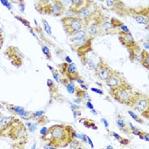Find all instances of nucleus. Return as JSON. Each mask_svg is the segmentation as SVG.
Wrapping results in <instances>:
<instances>
[{
	"instance_id": "obj_1",
	"label": "nucleus",
	"mask_w": 149,
	"mask_h": 149,
	"mask_svg": "<svg viewBox=\"0 0 149 149\" xmlns=\"http://www.w3.org/2000/svg\"><path fill=\"white\" fill-rule=\"evenodd\" d=\"M73 138H77V132L73 127L67 124H56L48 128L47 134L41 139L55 148H61L68 147Z\"/></svg>"
},
{
	"instance_id": "obj_2",
	"label": "nucleus",
	"mask_w": 149,
	"mask_h": 149,
	"mask_svg": "<svg viewBox=\"0 0 149 149\" xmlns=\"http://www.w3.org/2000/svg\"><path fill=\"white\" fill-rule=\"evenodd\" d=\"M141 93V91L133 88L129 82L118 87L109 88V95L113 100L118 103L125 105L130 107L134 106Z\"/></svg>"
},
{
	"instance_id": "obj_3",
	"label": "nucleus",
	"mask_w": 149,
	"mask_h": 149,
	"mask_svg": "<svg viewBox=\"0 0 149 149\" xmlns=\"http://www.w3.org/2000/svg\"><path fill=\"white\" fill-rule=\"evenodd\" d=\"M4 136H7L11 139L15 144H26L28 141V130L26 125H24L20 119L15 118L10 125L5 131Z\"/></svg>"
},
{
	"instance_id": "obj_4",
	"label": "nucleus",
	"mask_w": 149,
	"mask_h": 149,
	"mask_svg": "<svg viewBox=\"0 0 149 149\" xmlns=\"http://www.w3.org/2000/svg\"><path fill=\"white\" fill-rule=\"evenodd\" d=\"M93 40H94V38L91 37L90 35H87L79 39L70 41V47L72 48V51L77 53L78 56L80 58L83 64L84 62L86 55L93 50L92 49Z\"/></svg>"
},
{
	"instance_id": "obj_5",
	"label": "nucleus",
	"mask_w": 149,
	"mask_h": 149,
	"mask_svg": "<svg viewBox=\"0 0 149 149\" xmlns=\"http://www.w3.org/2000/svg\"><path fill=\"white\" fill-rule=\"evenodd\" d=\"M61 22L62 24L63 29L68 36H70L77 31L85 28L84 21H82L81 19L76 16H69V17L62 16L61 19Z\"/></svg>"
},
{
	"instance_id": "obj_6",
	"label": "nucleus",
	"mask_w": 149,
	"mask_h": 149,
	"mask_svg": "<svg viewBox=\"0 0 149 149\" xmlns=\"http://www.w3.org/2000/svg\"><path fill=\"white\" fill-rule=\"evenodd\" d=\"M129 16H131L138 24L146 26V29L148 28L149 25V9L148 7L140 8H130Z\"/></svg>"
},
{
	"instance_id": "obj_7",
	"label": "nucleus",
	"mask_w": 149,
	"mask_h": 149,
	"mask_svg": "<svg viewBox=\"0 0 149 149\" xmlns=\"http://www.w3.org/2000/svg\"><path fill=\"white\" fill-rule=\"evenodd\" d=\"M102 2L105 6L111 11L114 12L117 15L125 17L128 16L130 7H128L126 4L121 1V0H100Z\"/></svg>"
},
{
	"instance_id": "obj_8",
	"label": "nucleus",
	"mask_w": 149,
	"mask_h": 149,
	"mask_svg": "<svg viewBox=\"0 0 149 149\" xmlns=\"http://www.w3.org/2000/svg\"><path fill=\"white\" fill-rule=\"evenodd\" d=\"M59 72L62 75V77L67 78L70 81L77 80L78 78L80 77V73L79 70L77 68V66L72 62V63H68V62H63L61 65H59Z\"/></svg>"
},
{
	"instance_id": "obj_9",
	"label": "nucleus",
	"mask_w": 149,
	"mask_h": 149,
	"mask_svg": "<svg viewBox=\"0 0 149 149\" xmlns=\"http://www.w3.org/2000/svg\"><path fill=\"white\" fill-rule=\"evenodd\" d=\"M4 55L10 61V63L14 67L19 68L22 66L23 59H24V55L23 53L19 49L18 47L16 46H9L5 51Z\"/></svg>"
},
{
	"instance_id": "obj_10",
	"label": "nucleus",
	"mask_w": 149,
	"mask_h": 149,
	"mask_svg": "<svg viewBox=\"0 0 149 149\" xmlns=\"http://www.w3.org/2000/svg\"><path fill=\"white\" fill-rule=\"evenodd\" d=\"M133 109H135L136 112L139 113H141V116H143V118H145L146 119L149 118V98L148 96L144 94V93H141L140 96L138 97L136 103L134 104V106L131 107Z\"/></svg>"
},
{
	"instance_id": "obj_11",
	"label": "nucleus",
	"mask_w": 149,
	"mask_h": 149,
	"mask_svg": "<svg viewBox=\"0 0 149 149\" xmlns=\"http://www.w3.org/2000/svg\"><path fill=\"white\" fill-rule=\"evenodd\" d=\"M38 11L44 15H49L53 16H63L65 9L61 6L58 0H54L49 4L39 9Z\"/></svg>"
},
{
	"instance_id": "obj_12",
	"label": "nucleus",
	"mask_w": 149,
	"mask_h": 149,
	"mask_svg": "<svg viewBox=\"0 0 149 149\" xmlns=\"http://www.w3.org/2000/svg\"><path fill=\"white\" fill-rule=\"evenodd\" d=\"M113 71V69L108 65V63H107L102 58H99L97 67L95 70V74L100 80L105 82L112 74Z\"/></svg>"
},
{
	"instance_id": "obj_13",
	"label": "nucleus",
	"mask_w": 149,
	"mask_h": 149,
	"mask_svg": "<svg viewBox=\"0 0 149 149\" xmlns=\"http://www.w3.org/2000/svg\"><path fill=\"white\" fill-rule=\"evenodd\" d=\"M118 40L120 41L121 45H123V46H125L128 49V52L135 49L136 48L139 47L138 43L135 40L133 35L131 34V33H122L119 32L118 33Z\"/></svg>"
},
{
	"instance_id": "obj_14",
	"label": "nucleus",
	"mask_w": 149,
	"mask_h": 149,
	"mask_svg": "<svg viewBox=\"0 0 149 149\" xmlns=\"http://www.w3.org/2000/svg\"><path fill=\"white\" fill-rule=\"evenodd\" d=\"M100 7L93 1L88 6H86L85 8H84L83 10H81L80 11L75 14V16L81 19L82 21H84V22L85 23L87 21H89L92 16L96 13Z\"/></svg>"
},
{
	"instance_id": "obj_15",
	"label": "nucleus",
	"mask_w": 149,
	"mask_h": 149,
	"mask_svg": "<svg viewBox=\"0 0 149 149\" xmlns=\"http://www.w3.org/2000/svg\"><path fill=\"white\" fill-rule=\"evenodd\" d=\"M127 82L128 81L125 79V77L123 75L122 72L113 69L112 74L109 76V78L107 80L105 81V84L109 88H114V87H118L119 85H122Z\"/></svg>"
},
{
	"instance_id": "obj_16",
	"label": "nucleus",
	"mask_w": 149,
	"mask_h": 149,
	"mask_svg": "<svg viewBox=\"0 0 149 149\" xmlns=\"http://www.w3.org/2000/svg\"><path fill=\"white\" fill-rule=\"evenodd\" d=\"M100 33L101 35H108V34H118V32L113 26L110 18L108 16H106L102 20L100 26Z\"/></svg>"
},
{
	"instance_id": "obj_17",
	"label": "nucleus",
	"mask_w": 149,
	"mask_h": 149,
	"mask_svg": "<svg viewBox=\"0 0 149 149\" xmlns=\"http://www.w3.org/2000/svg\"><path fill=\"white\" fill-rule=\"evenodd\" d=\"M8 109H9V111L14 113L15 114L21 116V118H25V119H30L31 118L32 113L26 111L23 107L14 106V105H8Z\"/></svg>"
},
{
	"instance_id": "obj_18",
	"label": "nucleus",
	"mask_w": 149,
	"mask_h": 149,
	"mask_svg": "<svg viewBox=\"0 0 149 149\" xmlns=\"http://www.w3.org/2000/svg\"><path fill=\"white\" fill-rule=\"evenodd\" d=\"M71 10L74 12L75 14L80 11L84 8L88 6L91 3L93 2V0H71Z\"/></svg>"
},
{
	"instance_id": "obj_19",
	"label": "nucleus",
	"mask_w": 149,
	"mask_h": 149,
	"mask_svg": "<svg viewBox=\"0 0 149 149\" xmlns=\"http://www.w3.org/2000/svg\"><path fill=\"white\" fill-rule=\"evenodd\" d=\"M116 125L118 128L127 136H130L131 134V131L129 128V125L126 123V121L125 120V118L121 116V115H118L116 118Z\"/></svg>"
},
{
	"instance_id": "obj_20",
	"label": "nucleus",
	"mask_w": 149,
	"mask_h": 149,
	"mask_svg": "<svg viewBox=\"0 0 149 149\" xmlns=\"http://www.w3.org/2000/svg\"><path fill=\"white\" fill-rule=\"evenodd\" d=\"M141 48L139 46L135 49L129 52V58L132 62H140L141 56Z\"/></svg>"
},
{
	"instance_id": "obj_21",
	"label": "nucleus",
	"mask_w": 149,
	"mask_h": 149,
	"mask_svg": "<svg viewBox=\"0 0 149 149\" xmlns=\"http://www.w3.org/2000/svg\"><path fill=\"white\" fill-rule=\"evenodd\" d=\"M143 68L146 69H149V53L146 49H141V60L139 62Z\"/></svg>"
},
{
	"instance_id": "obj_22",
	"label": "nucleus",
	"mask_w": 149,
	"mask_h": 149,
	"mask_svg": "<svg viewBox=\"0 0 149 149\" xmlns=\"http://www.w3.org/2000/svg\"><path fill=\"white\" fill-rule=\"evenodd\" d=\"M79 122L84 127L88 129H92V130H98V126L95 124V121L90 119L88 118H82L79 119Z\"/></svg>"
},
{
	"instance_id": "obj_23",
	"label": "nucleus",
	"mask_w": 149,
	"mask_h": 149,
	"mask_svg": "<svg viewBox=\"0 0 149 149\" xmlns=\"http://www.w3.org/2000/svg\"><path fill=\"white\" fill-rule=\"evenodd\" d=\"M75 94H76V97H79L82 98L84 101H88L91 100V96L90 95L87 93V91H84L81 88H79L76 86L75 88Z\"/></svg>"
},
{
	"instance_id": "obj_24",
	"label": "nucleus",
	"mask_w": 149,
	"mask_h": 149,
	"mask_svg": "<svg viewBox=\"0 0 149 149\" xmlns=\"http://www.w3.org/2000/svg\"><path fill=\"white\" fill-rule=\"evenodd\" d=\"M87 35H88V33H87V32H86V29L84 28V29H81L79 31L75 32L74 33L71 34L70 36H68V37L70 41H73V40H75V39H79V38H83V37H85V36H87Z\"/></svg>"
},
{
	"instance_id": "obj_25",
	"label": "nucleus",
	"mask_w": 149,
	"mask_h": 149,
	"mask_svg": "<svg viewBox=\"0 0 149 149\" xmlns=\"http://www.w3.org/2000/svg\"><path fill=\"white\" fill-rule=\"evenodd\" d=\"M47 67L49 68L50 72H52V74H53V78H54L55 81H56V83H61V79H62V75L60 73L59 70H58V69L54 68H52V67H51V66H49V65H47Z\"/></svg>"
},
{
	"instance_id": "obj_26",
	"label": "nucleus",
	"mask_w": 149,
	"mask_h": 149,
	"mask_svg": "<svg viewBox=\"0 0 149 149\" xmlns=\"http://www.w3.org/2000/svg\"><path fill=\"white\" fill-rule=\"evenodd\" d=\"M68 148L70 149H80V148H84L82 143L80 141L77 139V138H73L71 142L69 143Z\"/></svg>"
},
{
	"instance_id": "obj_27",
	"label": "nucleus",
	"mask_w": 149,
	"mask_h": 149,
	"mask_svg": "<svg viewBox=\"0 0 149 149\" xmlns=\"http://www.w3.org/2000/svg\"><path fill=\"white\" fill-rule=\"evenodd\" d=\"M112 136H113V137L121 144V145H128L129 143H130V141L128 140V139H126V138H124L122 137V136H120L118 134H117L116 132H114V131H113L112 133Z\"/></svg>"
},
{
	"instance_id": "obj_28",
	"label": "nucleus",
	"mask_w": 149,
	"mask_h": 149,
	"mask_svg": "<svg viewBox=\"0 0 149 149\" xmlns=\"http://www.w3.org/2000/svg\"><path fill=\"white\" fill-rule=\"evenodd\" d=\"M128 114L130 115L136 123H139V124H144V119H143L141 117L138 116L135 112H133V111H131V110H129V111H128Z\"/></svg>"
},
{
	"instance_id": "obj_29",
	"label": "nucleus",
	"mask_w": 149,
	"mask_h": 149,
	"mask_svg": "<svg viewBox=\"0 0 149 149\" xmlns=\"http://www.w3.org/2000/svg\"><path fill=\"white\" fill-rule=\"evenodd\" d=\"M47 85L49 89V92L50 93H55V92L58 91L57 86L56 85L55 82L51 80V79H47Z\"/></svg>"
},
{
	"instance_id": "obj_30",
	"label": "nucleus",
	"mask_w": 149,
	"mask_h": 149,
	"mask_svg": "<svg viewBox=\"0 0 149 149\" xmlns=\"http://www.w3.org/2000/svg\"><path fill=\"white\" fill-rule=\"evenodd\" d=\"M42 22H43V26H44V30L45 31V33L48 35L51 36L52 35V31H51V27H50V25L48 23V22L43 19L42 20Z\"/></svg>"
},
{
	"instance_id": "obj_31",
	"label": "nucleus",
	"mask_w": 149,
	"mask_h": 149,
	"mask_svg": "<svg viewBox=\"0 0 149 149\" xmlns=\"http://www.w3.org/2000/svg\"><path fill=\"white\" fill-rule=\"evenodd\" d=\"M42 51H43V53L45 54V57L48 60H52V55H51L50 49H49V48L48 46L42 45Z\"/></svg>"
},
{
	"instance_id": "obj_32",
	"label": "nucleus",
	"mask_w": 149,
	"mask_h": 149,
	"mask_svg": "<svg viewBox=\"0 0 149 149\" xmlns=\"http://www.w3.org/2000/svg\"><path fill=\"white\" fill-rule=\"evenodd\" d=\"M15 18L16 20H18L19 22H21L25 26H26L28 29H31V28H32L30 22H29L27 20H26L25 18H23V17H22V16H18V15H15Z\"/></svg>"
},
{
	"instance_id": "obj_33",
	"label": "nucleus",
	"mask_w": 149,
	"mask_h": 149,
	"mask_svg": "<svg viewBox=\"0 0 149 149\" xmlns=\"http://www.w3.org/2000/svg\"><path fill=\"white\" fill-rule=\"evenodd\" d=\"M38 125V124L36 123H31V122H26V126L27 127V130L29 132H34L37 129V127Z\"/></svg>"
},
{
	"instance_id": "obj_34",
	"label": "nucleus",
	"mask_w": 149,
	"mask_h": 149,
	"mask_svg": "<svg viewBox=\"0 0 149 149\" xmlns=\"http://www.w3.org/2000/svg\"><path fill=\"white\" fill-rule=\"evenodd\" d=\"M58 1L61 4V6L65 9V10H68L71 9V3H72L71 0H58Z\"/></svg>"
},
{
	"instance_id": "obj_35",
	"label": "nucleus",
	"mask_w": 149,
	"mask_h": 149,
	"mask_svg": "<svg viewBox=\"0 0 149 149\" xmlns=\"http://www.w3.org/2000/svg\"><path fill=\"white\" fill-rule=\"evenodd\" d=\"M15 3L18 4V7H19V10L22 12V13H24V12H25V10H26V3H25L24 0H19V1H15Z\"/></svg>"
},
{
	"instance_id": "obj_36",
	"label": "nucleus",
	"mask_w": 149,
	"mask_h": 149,
	"mask_svg": "<svg viewBox=\"0 0 149 149\" xmlns=\"http://www.w3.org/2000/svg\"><path fill=\"white\" fill-rule=\"evenodd\" d=\"M45 114V111H44V110H40V111H37V112H33V113H32V114H31V118H39V117H41V116H43V115Z\"/></svg>"
},
{
	"instance_id": "obj_37",
	"label": "nucleus",
	"mask_w": 149,
	"mask_h": 149,
	"mask_svg": "<svg viewBox=\"0 0 149 149\" xmlns=\"http://www.w3.org/2000/svg\"><path fill=\"white\" fill-rule=\"evenodd\" d=\"M118 30H119V32H122V33H130V31L129 30V28L127 27V26H125L124 23L119 26ZM119 32H118V33H119Z\"/></svg>"
},
{
	"instance_id": "obj_38",
	"label": "nucleus",
	"mask_w": 149,
	"mask_h": 149,
	"mask_svg": "<svg viewBox=\"0 0 149 149\" xmlns=\"http://www.w3.org/2000/svg\"><path fill=\"white\" fill-rule=\"evenodd\" d=\"M70 107H71L72 111V110H79L81 108L80 106H79L78 104L76 103H72V102H70Z\"/></svg>"
},
{
	"instance_id": "obj_39",
	"label": "nucleus",
	"mask_w": 149,
	"mask_h": 149,
	"mask_svg": "<svg viewBox=\"0 0 149 149\" xmlns=\"http://www.w3.org/2000/svg\"><path fill=\"white\" fill-rule=\"evenodd\" d=\"M40 135L42 136L41 137H43V136H45L46 134H47V132H48V128L47 127H43L41 130H40Z\"/></svg>"
},
{
	"instance_id": "obj_40",
	"label": "nucleus",
	"mask_w": 149,
	"mask_h": 149,
	"mask_svg": "<svg viewBox=\"0 0 149 149\" xmlns=\"http://www.w3.org/2000/svg\"><path fill=\"white\" fill-rule=\"evenodd\" d=\"M85 106L89 108V109H93V108H95V107H94V105L92 104L91 101V100H88V101H86L85 102Z\"/></svg>"
},
{
	"instance_id": "obj_41",
	"label": "nucleus",
	"mask_w": 149,
	"mask_h": 149,
	"mask_svg": "<svg viewBox=\"0 0 149 149\" xmlns=\"http://www.w3.org/2000/svg\"><path fill=\"white\" fill-rule=\"evenodd\" d=\"M91 91L95 92V93H97V94H99V95H103V91H102V90H100V89L92 87V88H91Z\"/></svg>"
},
{
	"instance_id": "obj_42",
	"label": "nucleus",
	"mask_w": 149,
	"mask_h": 149,
	"mask_svg": "<svg viewBox=\"0 0 149 149\" xmlns=\"http://www.w3.org/2000/svg\"><path fill=\"white\" fill-rule=\"evenodd\" d=\"M3 44H4V36L3 35V33H0V50L2 49Z\"/></svg>"
},
{
	"instance_id": "obj_43",
	"label": "nucleus",
	"mask_w": 149,
	"mask_h": 149,
	"mask_svg": "<svg viewBox=\"0 0 149 149\" xmlns=\"http://www.w3.org/2000/svg\"><path fill=\"white\" fill-rule=\"evenodd\" d=\"M101 121L103 123L105 128H106V129H108V127H109V123H108V121H107L105 118H101Z\"/></svg>"
},
{
	"instance_id": "obj_44",
	"label": "nucleus",
	"mask_w": 149,
	"mask_h": 149,
	"mask_svg": "<svg viewBox=\"0 0 149 149\" xmlns=\"http://www.w3.org/2000/svg\"><path fill=\"white\" fill-rule=\"evenodd\" d=\"M72 112L73 113V118H76L78 116H81V112L79 110H72Z\"/></svg>"
},
{
	"instance_id": "obj_45",
	"label": "nucleus",
	"mask_w": 149,
	"mask_h": 149,
	"mask_svg": "<svg viewBox=\"0 0 149 149\" xmlns=\"http://www.w3.org/2000/svg\"><path fill=\"white\" fill-rule=\"evenodd\" d=\"M86 138H87V142L90 144V146H91V148H94V144H93V141H92V140L91 139V137L90 136H88L87 135H86Z\"/></svg>"
},
{
	"instance_id": "obj_46",
	"label": "nucleus",
	"mask_w": 149,
	"mask_h": 149,
	"mask_svg": "<svg viewBox=\"0 0 149 149\" xmlns=\"http://www.w3.org/2000/svg\"><path fill=\"white\" fill-rule=\"evenodd\" d=\"M73 102H74V103L80 104L84 102V100H83L82 98H79V97H76V99H74V100H73Z\"/></svg>"
},
{
	"instance_id": "obj_47",
	"label": "nucleus",
	"mask_w": 149,
	"mask_h": 149,
	"mask_svg": "<svg viewBox=\"0 0 149 149\" xmlns=\"http://www.w3.org/2000/svg\"><path fill=\"white\" fill-rule=\"evenodd\" d=\"M45 149H52V148H55L52 145H50L49 143H45V145H44V147H43Z\"/></svg>"
},
{
	"instance_id": "obj_48",
	"label": "nucleus",
	"mask_w": 149,
	"mask_h": 149,
	"mask_svg": "<svg viewBox=\"0 0 149 149\" xmlns=\"http://www.w3.org/2000/svg\"><path fill=\"white\" fill-rule=\"evenodd\" d=\"M80 88L81 89H83V90H84V91H88V90H89V87H88L85 84H81Z\"/></svg>"
},
{
	"instance_id": "obj_49",
	"label": "nucleus",
	"mask_w": 149,
	"mask_h": 149,
	"mask_svg": "<svg viewBox=\"0 0 149 149\" xmlns=\"http://www.w3.org/2000/svg\"><path fill=\"white\" fill-rule=\"evenodd\" d=\"M128 125H129V128H130V131H132V130H136V127L135 126V125H133L131 123H129V124H128Z\"/></svg>"
},
{
	"instance_id": "obj_50",
	"label": "nucleus",
	"mask_w": 149,
	"mask_h": 149,
	"mask_svg": "<svg viewBox=\"0 0 149 149\" xmlns=\"http://www.w3.org/2000/svg\"><path fill=\"white\" fill-rule=\"evenodd\" d=\"M76 82H78V83H79V84H84V83H85V82H84V79H82V77H81V76L79 77V78H78V79H77Z\"/></svg>"
},
{
	"instance_id": "obj_51",
	"label": "nucleus",
	"mask_w": 149,
	"mask_h": 149,
	"mask_svg": "<svg viewBox=\"0 0 149 149\" xmlns=\"http://www.w3.org/2000/svg\"><path fill=\"white\" fill-rule=\"evenodd\" d=\"M5 7H6V8H7V9H8L9 10H12V3H10V2H9V3H8L6 4V6H5Z\"/></svg>"
},
{
	"instance_id": "obj_52",
	"label": "nucleus",
	"mask_w": 149,
	"mask_h": 149,
	"mask_svg": "<svg viewBox=\"0 0 149 149\" xmlns=\"http://www.w3.org/2000/svg\"><path fill=\"white\" fill-rule=\"evenodd\" d=\"M9 2H10L9 0H0V3H1L3 6H6V4H7Z\"/></svg>"
},
{
	"instance_id": "obj_53",
	"label": "nucleus",
	"mask_w": 149,
	"mask_h": 149,
	"mask_svg": "<svg viewBox=\"0 0 149 149\" xmlns=\"http://www.w3.org/2000/svg\"><path fill=\"white\" fill-rule=\"evenodd\" d=\"M65 61L68 62V63H72V60L69 57V56H66V58H65Z\"/></svg>"
},
{
	"instance_id": "obj_54",
	"label": "nucleus",
	"mask_w": 149,
	"mask_h": 149,
	"mask_svg": "<svg viewBox=\"0 0 149 149\" xmlns=\"http://www.w3.org/2000/svg\"><path fill=\"white\" fill-rule=\"evenodd\" d=\"M143 46H144V48H145L144 49H146V50H148V48H149V46H148V42L147 41L146 43H144V44H143Z\"/></svg>"
},
{
	"instance_id": "obj_55",
	"label": "nucleus",
	"mask_w": 149,
	"mask_h": 149,
	"mask_svg": "<svg viewBox=\"0 0 149 149\" xmlns=\"http://www.w3.org/2000/svg\"><path fill=\"white\" fill-rule=\"evenodd\" d=\"M91 113L92 114H94V115H97L98 114V113H97V111L95 109V108H93V109H91Z\"/></svg>"
},
{
	"instance_id": "obj_56",
	"label": "nucleus",
	"mask_w": 149,
	"mask_h": 149,
	"mask_svg": "<svg viewBox=\"0 0 149 149\" xmlns=\"http://www.w3.org/2000/svg\"><path fill=\"white\" fill-rule=\"evenodd\" d=\"M3 118H4V116H3V113H0V121H2V120H3Z\"/></svg>"
},
{
	"instance_id": "obj_57",
	"label": "nucleus",
	"mask_w": 149,
	"mask_h": 149,
	"mask_svg": "<svg viewBox=\"0 0 149 149\" xmlns=\"http://www.w3.org/2000/svg\"><path fill=\"white\" fill-rule=\"evenodd\" d=\"M106 148L109 149V148H113L112 146H110V145H109V146H107V147H106Z\"/></svg>"
},
{
	"instance_id": "obj_58",
	"label": "nucleus",
	"mask_w": 149,
	"mask_h": 149,
	"mask_svg": "<svg viewBox=\"0 0 149 149\" xmlns=\"http://www.w3.org/2000/svg\"><path fill=\"white\" fill-rule=\"evenodd\" d=\"M39 1H41V0H36V2H39Z\"/></svg>"
},
{
	"instance_id": "obj_59",
	"label": "nucleus",
	"mask_w": 149,
	"mask_h": 149,
	"mask_svg": "<svg viewBox=\"0 0 149 149\" xmlns=\"http://www.w3.org/2000/svg\"><path fill=\"white\" fill-rule=\"evenodd\" d=\"M99 1H100V0H99Z\"/></svg>"
}]
</instances>
